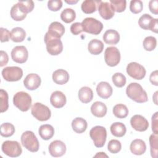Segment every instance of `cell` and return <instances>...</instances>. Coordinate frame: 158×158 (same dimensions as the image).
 Returning a JSON list of instances; mask_svg holds the SVG:
<instances>
[{
	"mask_svg": "<svg viewBox=\"0 0 158 158\" xmlns=\"http://www.w3.org/2000/svg\"><path fill=\"white\" fill-rule=\"evenodd\" d=\"M139 27L144 30H149L153 32L157 33L158 20L151 17L149 14H144L138 20Z\"/></svg>",
	"mask_w": 158,
	"mask_h": 158,
	"instance_id": "8fae6325",
	"label": "cell"
},
{
	"mask_svg": "<svg viewBox=\"0 0 158 158\" xmlns=\"http://www.w3.org/2000/svg\"><path fill=\"white\" fill-rule=\"evenodd\" d=\"M143 8V4L140 0H132L130 2V10L133 14L140 13Z\"/></svg>",
	"mask_w": 158,
	"mask_h": 158,
	"instance_id": "7bdbcfd3",
	"label": "cell"
},
{
	"mask_svg": "<svg viewBox=\"0 0 158 158\" xmlns=\"http://www.w3.org/2000/svg\"><path fill=\"white\" fill-rule=\"evenodd\" d=\"M28 57V52L27 48L23 46H17L11 51L12 60L19 64L25 63Z\"/></svg>",
	"mask_w": 158,
	"mask_h": 158,
	"instance_id": "4fadbf2b",
	"label": "cell"
},
{
	"mask_svg": "<svg viewBox=\"0 0 158 158\" xmlns=\"http://www.w3.org/2000/svg\"><path fill=\"white\" fill-rule=\"evenodd\" d=\"M126 94L131 100L138 102L143 103L148 100L146 92L142 86L137 83H130L126 89Z\"/></svg>",
	"mask_w": 158,
	"mask_h": 158,
	"instance_id": "6da1fadb",
	"label": "cell"
},
{
	"mask_svg": "<svg viewBox=\"0 0 158 158\" xmlns=\"http://www.w3.org/2000/svg\"><path fill=\"white\" fill-rule=\"evenodd\" d=\"M2 75L7 81H17L23 76V70L17 66L6 67L2 70Z\"/></svg>",
	"mask_w": 158,
	"mask_h": 158,
	"instance_id": "30bf717a",
	"label": "cell"
},
{
	"mask_svg": "<svg viewBox=\"0 0 158 158\" xmlns=\"http://www.w3.org/2000/svg\"><path fill=\"white\" fill-rule=\"evenodd\" d=\"M0 32H1V41L2 43L6 42L9 40L10 38V32L9 31L4 28L1 27L0 28Z\"/></svg>",
	"mask_w": 158,
	"mask_h": 158,
	"instance_id": "bcb514c9",
	"label": "cell"
},
{
	"mask_svg": "<svg viewBox=\"0 0 158 158\" xmlns=\"http://www.w3.org/2000/svg\"><path fill=\"white\" fill-rule=\"evenodd\" d=\"M10 16L15 21L23 20L27 16V14L23 13L17 4H14L10 10Z\"/></svg>",
	"mask_w": 158,
	"mask_h": 158,
	"instance_id": "d590c367",
	"label": "cell"
},
{
	"mask_svg": "<svg viewBox=\"0 0 158 158\" xmlns=\"http://www.w3.org/2000/svg\"><path fill=\"white\" fill-rule=\"evenodd\" d=\"M110 3L113 7L114 11L117 12H123L126 9V1L125 0H110Z\"/></svg>",
	"mask_w": 158,
	"mask_h": 158,
	"instance_id": "b9f144b4",
	"label": "cell"
},
{
	"mask_svg": "<svg viewBox=\"0 0 158 158\" xmlns=\"http://www.w3.org/2000/svg\"><path fill=\"white\" fill-rule=\"evenodd\" d=\"M38 133L43 139L49 140L54 136V128L49 124L42 125L39 128Z\"/></svg>",
	"mask_w": 158,
	"mask_h": 158,
	"instance_id": "4316f807",
	"label": "cell"
},
{
	"mask_svg": "<svg viewBox=\"0 0 158 158\" xmlns=\"http://www.w3.org/2000/svg\"><path fill=\"white\" fill-rule=\"evenodd\" d=\"M104 41L108 44L114 45L118 43L120 41V35L118 32L115 30H107L103 35Z\"/></svg>",
	"mask_w": 158,
	"mask_h": 158,
	"instance_id": "7402d4cb",
	"label": "cell"
},
{
	"mask_svg": "<svg viewBox=\"0 0 158 158\" xmlns=\"http://www.w3.org/2000/svg\"><path fill=\"white\" fill-rule=\"evenodd\" d=\"M156 44H157V40L155 37L152 36H149L146 37L143 42L144 49L148 51H153L156 48Z\"/></svg>",
	"mask_w": 158,
	"mask_h": 158,
	"instance_id": "8d00e7d4",
	"label": "cell"
},
{
	"mask_svg": "<svg viewBox=\"0 0 158 158\" xmlns=\"http://www.w3.org/2000/svg\"><path fill=\"white\" fill-rule=\"evenodd\" d=\"M157 91H156L155 93H154V96H153V101H154V103L156 104V105H157L158 104H157Z\"/></svg>",
	"mask_w": 158,
	"mask_h": 158,
	"instance_id": "f5cc1de1",
	"label": "cell"
},
{
	"mask_svg": "<svg viewBox=\"0 0 158 158\" xmlns=\"http://www.w3.org/2000/svg\"><path fill=\"white\" fill-rule=\"evenodd\" d=\"M9 61V57L7 54L4 51H1V59H0V67H3L6 65Z\"/></svg>",
	"mask_w": 158,
	"mask_h": 158,
	"instance_id": "681fc988",
	"label": "cell"
},
{
	"mask_svg": "<svg viewBox=\"0 0 158 158\" xmlns=\"http://www.w3.org/2000/svg\"><path fill=\"white\" fill-rule=\"evenodd\" d=\"M21 143L23 147L31 152H37L40 148L39 141L35 133L31 131H26L22 133Z\"/></svg>",
	"mask_w": 158,
	"mask_h": 158,
	"instance_id": "3957f363",
	"label": "cell"
},
{
	"mask_svg": "<svg viewBox=\"0 0 158 158\" xmlns=\"http://www.w3.org/2000/svg\"><path fill=\"white\" fill-rule=\"evenodd\" d=\"M130 124L138 131H144L149 127L148 121L141 115H135L130 119Z\"/></svg>",
	"mask_w": 158,
	"mask_h": 158,
	"instance_id": "9a60e30c",
	"label": "cell"
},
{
	"mask_svg": "<svg viewBox=\"0 0 158 158\" xmlns=\"http://www.w3.org/2000/svg\"><path fill=\"white\" fill-rule=\"evenodd\" d=\"M31 101L30 95L24 91L17 92L14 94L13 98L14 106L22 112H26L29 110Z\"/></svg>",
	"mask_w": 158,
	"mask_h": 158,
	"instance_id": "277c9868",
	"label": "cell"
},
{
	"mask_svg": "<svg viewBox=\"0 0 158 158\" xmlns=\"http://www.w3.org/2000/svg\"><path fill=\"white\" fill-rule=\"evenodd\" d=\"M52 80L56 84L64 85L68 82L69 74L67 71L64 69H58L53 72Z\"/></svg>",
	"mask_w": 158,
	"mask_h": 158,
	"instance_id": "603a6c76",
	"label": "cell"
},
{
	"mask_svg": "<svg viewBox=\"0 0 158 158\" xmlns=\"http://www.w3.org/2000/svg\"><path fill=\"white\" fill-rule=\"evenodd\" d=\"M70 31L72 34L75 35H77L83 31V28L81 25V23L75 22L70 26Z\"/></svg>",
	"mask_w": 158,
	"mask_h": 158,
	"instance_id": "f6af8a7d",
	"label": "cell"
},
{
	"mask_svg": "<svg viewBox=\"0 0 158 158\" xmlns=\"http://www.w3.org/2000/svg\"><path fill=\"white\" fill-rule=\"evenodd\" d=\"M49 152L54 157H61L66 152V146L60 140H55L51 142L49 146Z\"/></svg>",
	"mask_w": 158,
	"mask_h": 158,
	"instance_id": "5bb4252c",
	"label": "cell"
},
{
	"mask_svg": "<svg viewBox=\"0 0 158 158\" xmlns=\"http://www.w3.org/2000/svg\"><path fill=\"white\" fill-rule=\"evenodd\" d=\"M149 80L150 82L155 85V86H158V72L157 70L153 71L149 77Z\"/></svg>",
	"mask_w": 158,
	"mask_h": 158,
	"instance_id": "f907efd6",
	"label": "cell"
},
{
	"mask_svg": "<svg viewBox=\"0 0 158 158\" xmlns=\"http://www.w3.org/2000/svg\"><path fill=\"white\" fill-rule=\"evenodd\" d=\"M127 73L129 76L135 80H142L146 75V70L141 64L132 62L129 63L127 66Z\"/></svg>",
	"mask_w": 158,
	"mask_h": 158,
	"instance_id": "7c38bea8",
	"label": "cell"
},
{
	"mask_svg": "<svg viewBox=\"0 0 158 158\" xmlns=\"http://www.w3.org/2000/svg\"><path fill=\"white\" fill-rule=\"evenodd\" d=\"M158 112H156L152 116V130L155 135L158 134Z\"/></svg>",
	"mask_w": 158,
	"mask_h": 158,
	"instance_id": "7dc6e473",
	"label": "cell"
},
{
	"mask_svg": "<svg viewBox=\"0 0 158 158\" xmlns=\"http://www.w3.org/2000/svg\"><path fill=\"white\" fill-rule=\"evenodd\" d=\"M0 103H1V112L6 111L9 107L8 103V94L6 91L1 89L0 90Z\"/></svg>",
	"mask_w": 158,
	"mask_h": 158,
	"instance_id": "ab89813d",
	"label": "cell"
},
{
	"mask_svg": "<svg viewBox=\"0 0 158 158\" xmlns=\"http://www.w3.org/2000/svg\"><path fill=\"white\" fill-rule=\"evenodd\" d=\"M65 2L68 4H76L78 2V1H66Z\"/></svg>",
	"mask_w": 158,
	"mask_h": 158,
	"instance_id": "db71d44e",
	"label": "cell"
},
{
	"mask_svg": "<svg viewBox=\"0 0 158 158\" xmlns=\"http://www.w3.org/2000/svg\"><path fill=\"white\" fill-rule=\"evenodd\" d=\"M76 17V14L74 10L70 8H66L60 14L61 20L67 23H70L73 22Z\"/></svg>",
	"mask_w": 158,
	"mask_h": 158,
	"instance_id": "d6a6232c",
	"label": "cell"
},
{
	"mask_svg": "<svg viewBox=\"0 0 158 158\" xmlns=\"http://www.w3.org/2000/svg\"><path fill=\"white\" fill-rule=\"evenodd\" d=\"M101 1L86 0L84 1L81 6L82 11L85 14H92L96 10V6H98Z\"/></svg>",
	"mask_w": 158,
	"mask_h": 158,
	"instance_id": "f546056e",
	"label": "cell"
},
{
	"mask_svg": "<svg viewBox=\"0 0 158 158\" xmlns=\"http://www.w3.org/2000/svg\"><path fill=\"white\" fill-rule=\"evenodd\" d=\"M104 49L103 43L97 39L91 40L88 45V51L93 55H98L101 54Z\"/></svg>",
	"mask_w": 158,
	"mask_h": 158,
	"instance_id": "484cf974",
	"label": "cell"
},
{
	"mask_svg": "<svg viewBox=\"0 0 158 158\" xmlns=\"http://www.w3.org/2000/svg\"><path fill=\"white\" fill-rule=\"evenodd\" d=\"M1 135L7 138L12 136L15 133V127L10 123H4L1 125Z\"/></svg>",
	"mask_w": 158,
	"mask_h": 158,
	"instance_id": "e575fe53",
	"label": "cell"
},
{
	"mask_svg": "<svg viewBox=\"0 0 158 158\" xmlns=\"http://www.w3.org/2000/svg\"><path fill=\"white\" fill-rule=\"evenodd\" d=\"M89 136L96 147L102 148L104 146L107 138L106 129L102 126H95L91 129Z\"/></svg>",
	"mask_w": 158,
	"mask_h": 158,
	"instance_id": "5b68a950",
	"label": "cell"
},
{
	"mask_svg": "<svg viewBox=\"0 0 158 158\" xmlns=\"http://www.w3.org/2000/svg\"><path fill=\"white\" fill-rule=\"evenodd\" d=\"M149 144L151 157L157 158L158 154V137L157 135L152 134L150 135Z\"/></svg>",
	"mask_w": 158,
	"mask_h": 158,
	"instance_id": "836d02e7",
	"label": "cell"
},
{
	"mask_svg": "<svg viewBox=\"0 0 158 158\" xmlns=\"http://www.w3.org/2000/svg\"><path fill=\"white\" fill-rule=\"evenodd\" d=\"M41 80L36 73H30L26 76L23 80L25 87L29 90H35L41 85Z\"/></svg>",
	"mask_w": 158,
	"mask_h": 158,
	"instance_id": "2e32d148",
	"label": "cell"
},
{
	"mask_svg": "<svg viewBox=\"0 0 158 158\" xmlns=\"http://www.w3.org/2000/svg\"><path fill=\"white\" fill-rule=\"evenodd\" d=\"M98 11L102 19L109 20L114 15V9L110 2L101 1L98 5Z\"/></svg>",
	"mask_w": 158,
	"mask_h": 158,
	"instance_id": "e0dca14e",
	"label": "cell"
},
{
	"mask_svg": "<svg viewBox=\"0 0 158 158\" xmlns=\"http://www.w3.org/2000/svg\"><path fill=\"white\" fill-rule=\"evenodd\" d=\"M81 25L83 31L94 35H99L103 28L102 22L93 17L85 18L82 21Z\"/></svg>",
	"mask_w": 158,
	"mask_h": 158,
	"instance_id": "8992f818",
	"label": "cell"
},
{
	"mask_svg": "<svg viewBox=\"0 0 158 158\" xmlns=\"http://www.w3.org/2000/svg\"><path fill=\"white\" fill-rule=\"evenodd\" d=\"M31 112L35 118L41 122L49 120L51 116V112L49 108L40 102L33 104Z\"/></svg>",
	"mask_w": 158,
	"mask_h": 158,
	"instance_id": "52a82bcc",
	"label": "cell"
},
{
	"mask_svg": "<svg viewBox=\"0 0 158 158\" xmlns=\"http://www.w3.org/2000/svg\"><path fill=\"white\" fill-rule=\"evenodd\" d=\"M2 152L11 157H17L21 155L22 149L20 143L16 141H6L1 146Z\"/></svg>",
	"mask_w": 158,
	"mask_h": 158,
	"instance_id": "ba28073f",
	"label": "cell"
},
{
	"mask_svg": "<svg viewBox=\"0 0 158 158\" xmlns=\"http://www.w3.org/2000/svg\"><path fill=\"white\" fill-rule=\"evenodd\" d=\"M104 59L107 65L114 67L118 64L120 60V53L115 46L107 47L104 52Z\"/></svg>",
	"mask_w": 158,
	"mask_h": 158,
	"instance_id": "9c48e42d",
	"label": "cell"
},
{
	"mask_svg": "<svg viewBox=\"0 0 158 158\" xmlns=\"http://www.w3.org/2000/svg\"><path fill=\"white\" fill-rule=\"evenodd\" d=\"M98 95L103 99H107L112 94L113 89L110 84L106 81H101L96 87Z\"/></svg>",
	"mask_w": 158,
	"mask_h": 158,
	"instance_id": "d6986e66",
	"label": "cell"
},
{
	"mask_svg": "<svg viewBox=\"0 0 158 158\" xmlns=\"http://www.w3.org/2000/svg\"><path fill=\"white\" fill-rule=\"evenodd\" d=\"M94 157H108V156L104 153V152H98L94 156Z\"/></svg>",
	"mask_w": 158,
	"mask_h": 158,
	"instance_id": "816d5d0a",
	"label": "cell"
},
{
	"mask_svg": "<svg viewBox=\"0 0 158 158\" xmlns=\"http://www.w3.org/2000/svg\"><path fill=\"white\" fill-rule=\"evenodd\" d=\"M48 53L52 56H57L60 54L63 50V44L60 38L51 36L46 32L44 38Z\"/></svg>",
	"mask_w": 158,
	"mask_h": 158,
	"instance_id": "7a4b0ae2",
	"label": "cell"
},
{
	"mask_svg": "<svg viewBox=\"0 0 158 158\" xmlns=\"http://www.w3.org/2000/svg\"><path fill=\"white\" fill-rule=\"evenodd\" d=\"M48 32L52 36L60 38L64 34L65 27L59 22H53L49 25Z\"/></svg>",
	"mask_w": 158,
	"mask_h": 158,
	"instance_id": "44dd1931",
	"label": "cell"
},
{
	"mask_svg": "<svg viewBox=\"0 0 158 158\" xmlns=\"http://www.w3.org/2000/svg\"><path fill=\"white\" fill-rule=\"evenodd\" d=\"M86 121L81 117H77L72 120V127L73 130L77 133H82L87 128Z\"/></svg>",
	"mask_w": 158,
	"mask_h": 158,
	"instance_id": "83f0119b",
	"label": "cell"
},
{
	"mask_svg": "<svg viewBox=\"0 0 158 158\" xmlns=\"http://www.w3.org/2000/svg\"><path fill=\"white\" fill-rule=\"evenodd\" d=\"M122 148L121 143L117 139H111L107 144V149L112 154L118 153Z\"/></svg>",
	"mask_w": 158,
	"mask_h": 158,
	"instance_id": "60d3db41",
	"label": "cell"
},
{
	"mask_svg": "<svg viewBox=\"0 0 158 158\" xmlns=\"http://www.w3.org/2000/svg\"><path fill=\"white\" fill-rule=\"evenodd\" d=\"M112 82L118 88H122L123 87L127 81L125 76L122 74V73H115L112 75Z\"/></svg>",
	"mask_w": 158,
	"mask_h": 158,
	"instance_id": "f35d334b",
	"label": "cell"
},
{
	"mask_svg": "<svg viewBox=\"0 0 158 158\" xmlns=\"http://www.w3.org/2000/svg\"><path fill=\"white\" fill-rule=\"evenodd\" d=\"M78 96L80 101L83 103H88L93 98V92L90 88L83 86L79 89Z\"/></svg>",
	"mask_w": 158,
	"mask_h": 158,
	"instance_id": "d4e9b609",
	"label": "cell"
},
{
	"mask_svg": "<svg viewBox=\"0 0 158 158\" xmlns=\"http://www.w3.org/2000/svg\"><path fill=\"white\" fill-rule=\"evenodd\" d=\"M10 39L15 43L22 42L26 36L25 31L21 27H15L10 31Z\"/></svg>",
	"mask_w": 158,
	"mask_h": 158,
	"instance_id": "4dcf8cb0",
	"label": "cell"
},
{
	"mask_svg": "<svg viewBox=\"0 0 158 158\" xmlns=\"http://www.w3.org/2000/svg\"><path fill=\"white\" fill-rule=\"evenodd\" d=\"M110 129L112 135L118 138L123 136L127 131L125 125L121 122H115L112 123Z\"/></svg>",
	"mask_w": 158,
	"mask_h": 158,
	"instance_id": "f1b7e54d",
	"label": "cell"
},
{
	"mask_svg": "<svg viewBox=\"0 0 158 158\" xmlns=\"http://www.w3.org/2000/svg\"><path fill=\"white\" fill-rule=\"evenodd\" d=\"M130 149L135 155L139 156L143 154L146 150V146L144 141L141 139H134L130 144Z\"/></svg>",
	"mask_w": 158,
	"mask_h": 158,
	"instance_id": "ffe728a7",
	"label": "cell"
},
{
	"mask_svg": "<svg viewBox=\"0 0 158 158\" xmlns=\"http://www.w3.org/2000/svg\"><path fill=\"white\" fill-rule=\"evenodd\" d=\"M62 7V1L60 0H51L48 2V7L51 11H58Z\"/></svg>",
	"mask_w": 158,
	"mask_h": 158,
	"instance_id": "ee69618b",
	"label": "cell"
},
{
	"mask_svg": "<svg viewBox=\"0 0 158 158\" xmlns=\"http://www.w3.org/2000/svg\"><path fill=\"white\" fill-rule=\"evenodd\" d=\"M149 9L150 11L157 15L158 14V1L157 0H151L149 2Z\"/></svg>",
	"mask_w": 158,
	"mask_h": 158,
	"instance_id": "c3c4849f",
	"label": "cell"
},
{
	"mask_svg": "<svg viewBox=\"0 0 158 158\" xmlns=\"http://www.w3.org/2000/svg\"><path fill=\"white\" fill-rule=\"evenodd\" d=\"M19 7L22 12L25 14L31 12L34 8V2L33 1H20L17 2Z\"/></svg>",
	"mask_w": 158,
	"mask_h": 158,
	"instance_id": "74e56055",
	"label": "cell"
},
{
	"mask_svg": "<svg viewBox=\"0 0 158 158\" xmlns=\"http://www.w3.org/2000/svg\"><path fill=\"white\" fill-rule=\"evenodd\" d=\"M66 97L65 94L60 91H55L50 97V102L56 108H61L66 104Z\"/></svg>",
	"mask_w": 158,
	"mask_h": 158,
	"instance_id": "ac0fdd59",
	"label": "cell"
},
{
	"mask_svg": "<svg viewBox=\"0 0 158 158\" xmlns=\"http://www.w3.org/2000/svg\"><path fill=\"white\" fill-rule=\"evenodd\" d=\"M113 114L118 118H123L128 115V109L125 105L123 104H118L114 107Z\"/></svg>",
	"mask_w": 158,
	"mask_h": 158,
	"instance_id": "1f68e13d",
	"label": "cell"
},
{
	"mask_svg": "<svg viewBox=\"0 0 158 158\" xmlns=\"http://www.w3.org/2000/svg\"><path fill=\"white\" fill-rule=\"evenodd\" d=\"M107 107L105 104L100 101L94 102L91 107V112L97 117H103L107 113Z\"/></svg>",
	"mask_w": 158,
	"mask_h": 158,
	"instance_id": "cb8c5ba5",
	"label": "cell"
}]
</instances>
